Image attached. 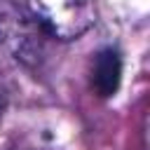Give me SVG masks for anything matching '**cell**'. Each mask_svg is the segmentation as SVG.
I'll return each mask as SVG.
<instances>
[{
    "mask_svg": "<svg viewBox=\"0 0 150 150\" xmlns=\"http://www.w3.org/2000/svg\"><path fill=\"white\" fill-rule=\"evenodd\" d=\"M28 21L54 40H75L96 21V0H21Z\"/></svg>",
    "mask_w": 150,
    "mask_h": 150,
    "instance_id": "obj_1",
    "label": "cell"
},
{
    "mask_svg": "<svg viewBox=\"0 0 150 150\" xmlns=\"http://www.w3.org/2000/svg\"><path fill=\"white\" fill-rule=\"evenodd\" d=\"M122 80V59L115 49H103L96 54L94 63H91V89L101 96L108 98L117 91Z\"/></svg>",
    "mask_w": 150,
    "mask_h": 150,
    "instance_id": "obj_2",
    "label": "cell"
},
{
    "mask_svg": "<svg viewBox=\"0 0 150 150\" xmlns=\"http://www.w3.org/2000/svg\"><path fill=\"white\" fill-rule=\"evenodd\" d=\"M2 105H5V101H2V94H0V117H2Z\"/></svg>",
    "mask_w": 150,
    "mask_h": 150,
    "instance_id": "obj_3",
    "label": "cell"
}]
</instances>
